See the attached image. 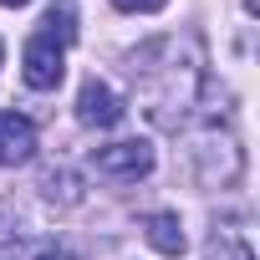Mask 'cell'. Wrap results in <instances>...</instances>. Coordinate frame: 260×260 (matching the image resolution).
Returning <instances> with one entry per match:
<instances>
[{"mask_svg": "<svg viewBox=\"0 0 260 260\" xmlns=\"http://www.w3.org/2000/svg\"><path fill=\"white\" fill-rule=\"evenodd\" d=\"M21 67H26V87L51 92V87H61V77H67V51H61V41H51V36H31Z\"/></svg>", "mask_w": 260, "mask_h": 260, "instance_id": "1", "label": "cell"}, {"mask_svg": "<svg viewBox=\"0 0 260 260\" xmlns=\"http://www.w3.org/2000/svg\"><path fill=\"white\" fill-rule=\"evenodd\" d=\"M148 245L158 255H184V230H179V214H148Z\"/></svg>", "mask_w": 260, "mask_h": 260, "instance_id": "5", "label": "cell"}, {"mask_svg": "<svg viewBox=\"0 0 260 260\" xmlns=\"http://www.w3.org/2000/svg\"><path fill=\"white\" fill-rule=\"evenodd\" d=\"M41 260H72V255H61V250H51V255H41Z\"/></svg>", "mask_w": 260, "mask_h": 260, "instance_id": "9", "label": "cell"}, {"mask_svg": "<svg viewBox=\"0 0 260 260\" xmlns=\"http://www.w3.org/2000/svg\"><path fill=\"white\" fill-rule=\"evenodd\" d=\"M41 36H51V41H77V11H72V0H51L46 6V31Z\"/></svg>", "mask_w": 260, "mask_h": 260, "instance_id": "6", "label": "cell"}, {"mask_svg": "<svg viewBox=\"0 0 260 260\" xmlns=\"http://www.w3.org/2000/svg\"><path fill=\"white\" fill-rule=\"evenodd\" d=\"M0 56H6V51H0Z\"/></svg>", "mask_w": 260, "mask_h": 260, "instance_id": "11", "label": "cell"}, {"mask_svg": "<svg viewBox=\"0 0 260 260\" xmlns=\"http://www.w3.org/2000/svg\"><path fill=\"white\" fill-rule=\"evenodd\" d=\"M31 153H36V127H31V117L0 112V164L16 169V164H26Z\"/></svg>", "mask_w": 260, "mask_h": 260, "instance_id": "4", "label": "cell"}, {"mask_svg": "<svg viewBox=\"0 0 260 260\" xmlns=\"http://www.w3.org/2000/svg\"><path fill=\"white\" fill-rule=\"evenodd\" d=\"M209 255H214V260H255L250 245L235 240V235H214V240H209Z\"/></svg>", "mask_w": 260, "mask_h": 260, "instance_id": "7", "label": "cell"}, {"mask_svg": "<svg viewBox=\"0 0 260 260\" xmlns=\"http://www.w3.org/2000/svg\"><path fill=\"white\" fill-rule=\"evenodd\" d=\"M0 6H31V0H0Z\"/></svg>", "mask_w": 260, "mask_h": 260, "instance_id": "10", "label": "cell"}, {"mask_svg": "<svg viewBox=\"0 0 260 260\" xmlns=\"http://www.w3.org/2000/svg\"><path fill=\"white\" fill-rule=\"evenodd\" d=\"M117 11H143V16H153V11H164L169 0H112Z\"/></svg>", "mask_w": 260, "mask_h": 260, "instance_id": "8", "label": "cell"}, {"mask_svg": "<svg viewBox=\"0 0 260 260\" xmlns=\"http://www.w3.org/2000/svg\"><path fill=\"white\" fill-rule=\"evenodd\" d=\"M92 164H97V174H112V179H143V174L153 169V148H148L143 138H122V143L97 148Z\"/></svg>", "mask_w": 260, "mask_h": 260, "instance_id": "2", "label": "cell"}, {"mask_svg": "<svg viewBox=\"0 0 260 260\" xmlns=\"http://www.w3.org/2000/svg\"><path fill=\"white\" fill-rule=\"evenodd\" d=\"M77 117H82L87 127H112V122H122V102H117V92H112L107 82L87 77L82 92H77Z\"/></svg>", "mask_w": 260, "mask_h": 260, "instance_id": "3", "label": "cell"}]
</instances>
